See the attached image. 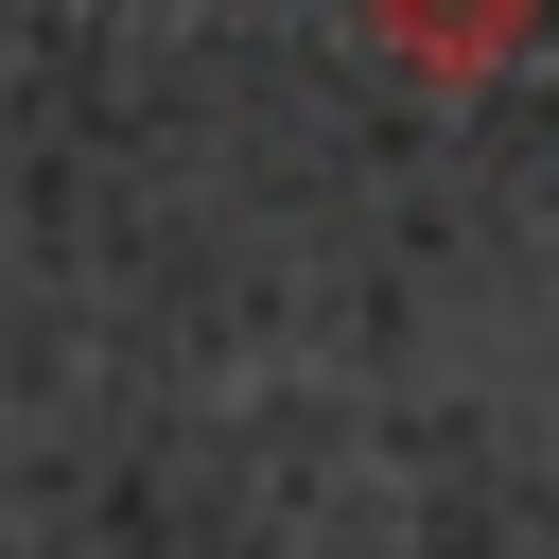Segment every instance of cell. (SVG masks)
Returning a JSON list of instances; mask_svg holds the SVG:
<instances>
[{
    "instance_id": "6da1fadb",
    "label": "cell",
    "mask_w": 559,
    "mask_h": 559,
    "mask_svg": "<svg viewBox=\"0 0 559 559\" xmlns=\"http://www.w3.org/2000/svg\"><path fill=\"white\" fill-rule=\"evenodd\" d=\"M367 17V52L402 70V87H489L524 35H542V0H349Z\"/></svg>"
}]
</instances>
